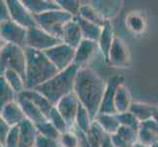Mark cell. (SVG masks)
<instances>
[{
	"instance_id": "obj_1",
	"label": "cell",
	"mask_w": 158,
	"mask_h": 147,
	"mask_svg": "<svg viewBox=\"0 0 158 147\" xmlns=\"http://www.w3.org/2000/svg\"><path fill=\"white\" fill-rule=\"evenodd\" d=\"M106 84L107 81L90 68L84 67L78 71L74 93L81 104L88 110L92 120L99 113Z\"/></svg>"
},
{
	"instance_id": "obj_2",
	"label": "cell",
	"mask_w": 158,
	"mask_h": 147,
	"mask_svg": "<svg viewBox=\"0 0 158 147\" xmlns=\"http://www.w3.org/2000/svg\"><path fill=\"white\" fill-rule=\"evenodd\" d=\"M26 65V89H35L46 83L59 73L49 61L44 52L25 47Z\"/></svg>"
},
{
	"instance_id": "obj_3",
	"label": "cell",
	"mask_w": 158,
	"mask_h": 147,
	"mask_svg": "<svg viewBox=\"0 0 158 147\" xmlns=\"http://www.w3.org/2000/svg\"><path fill=\"white\" fill-rule=\"evenodd\" d=\"M79 69L78 66L73 64L71 67L59 72L55 77L35 89L46 97L53 106H56L63 97L74 93L76 77Z\"/></svg>"
},
{
	"instance_id": "obj_4",
	"label": "cell",
	"mask_w": 158,
	"mask_h": 147,
	"mask_svg": "<svg viewBox=\"0 0 158 147\" xmlns=\"http://www.w3.org/2000/svg\"><path fill=\"white\" fill-rule=\"evenodd\" d=\"M26 51L18 45L5 43L0 49V76L5 71L13 70L20 74L26 81Z\"/></svg>"
},
{
	"instance_id": "obj_5",
	"label": "cell",
	"mask_w": 158,
	"mask_h": 147,
	"mask_svg": "<svg viewBox=\"0 0 158 147\" xmlns=\"http://www.w3.org/2000/svg\"><path fill=\"white\" fill-rule=\"evenodd\" d=\"M34 18L39 28L60 39L62 37L65 25L74 19L73 16L64 12L61 9L50 11V12H46L40 15H35L34 16Z\"/></svg>"
},
{
	"instance_id": "obj_6",
	"label": "cell",
	"mask_w": 158,
	"mask_h": 147,
	"mask_svg": "<svg viewBox=\"0 0 158 147\" xmlns=\"http://www.w3.org/2000/svg\"><path fill=\"white\" fill-rule=\"evenodd\" d=\"M60 43H62L61 39L49 35L37 26L29 29L27 32L26 47L35 49L37 51L45 52L48 49L56 46Z\"/></svg>"
},
{
	"instance_id": "obj_7",
	"label": "cell",
	"mask_w": 158,
	"mask_h": 147,
	"mask_svg": "<svg viewBox=\"0 0 158 147\" xmlns=\"http://www.w3.org/2000/svg\"><path fill=\"white\" fill-rule=\"evenodd\" d=\"M75 52V48L62 42L56 46L48 49L47 51L44 52V54L59 72H62V71L68 69L74 64Z\"/></svg>"
},
{
	"instance_id": "obj_8",
	"label": "cell",
	"mask_w": 158,
	"mask_h": 147,
	"mask_svg": "<svg viewBox=\"0 0 158 147\" xmlns=\"http://www.w3.org/2000/svg\"><path fill=\"white\" fill-rule=\"evenodd\" d=\"M27 32L28 30L16 24L12 20L0 24V35L5 43L25 48L27 45Z\"/></svg>"
},
{
	"instance_id": "obj_9",
	"label": "cell",
	"mask_w": 158,
	"mask_h": 147,
	"mask_svg": "<svg viewBox=\"0 0 158 147\" xmlns=\"http://www.w3.org/2000/svg\"><path fill=\"white\" fill-rule=\"evenodd\" d=\"M7 4L11 20L16 24L27 30L36 27L34 15L26 8L23 2L20 0H7Z\"/></svg>"
},
{
	"instance_id": "obj_10",
	"label": "cell",
	"mask_w": 158,
	"mask_h": 147,
	"mask_svg": "<svg viewBox=\"0 0 158 147\" xmlns=\"http://www.w3.org/2000/svg\"><path fill=\"white\" fill-rule=\"evenodd\" d=\"M130 61L131 56L128 46L119 36L115 35L106 62L115 68H127Z\"/></svg>"
},
{
	"instance_id": "obj_11",
	"label": "cell",
	"mask_w": 158,
	"mask_h": 147,
	"mask_svg": "<svg viewBox=\"0 0 158 147\" xmlns=\"http://www.w3.org/2000/svg\"><path fill=\"white\" fill-rule=\"evenodd\" d=\"M125 79L122 76H114L107 80L106 88L104 95H103V99L100 105L99 113L102 114H117L115 109V96L118 88L121 84H124Z\"/></svg>"
},
{
	"instance_id": "obj_12",
	"label": "cell",
	"mask_w": 158,
	"mask_h": 147,
	"mask_svg": "<svg viewBox=\"0 0 158 147\" xmlns=\"http://www.w3.org/2000/svg\"><path fill=\"white\" fill-rule=\"evenodd\" d=\"M56 109L61 114L62 117L68 124L70 129L75 127L76 117H77L78 110L80 107V101L75 93H71L63 97L56 104Z\"/></svg>"
},
{
	"instance_id": "obj_13",
	"label": "cell",
	"mask_w": 158,
	"mask_h": 147,
	"mask_svg": "<svg viewBox=\"0 0 158 147\" xmlns=\"http://www.w3.org/2000/svg\"><path fill=\"white\" fill-rule=\"evenodd\" d=\"M97 50H99L97 42L89 39H83L80 45L76 48L74 64L79 68L85 67V65L94 57Z\"/></svg>"
},
{
	"instance_id": "obj_14",
	"label": "cell",
	"mask_w": 158,
	"mask_h": 147,
	"mask_svg": "<svg viewBox=\"0 0 158 147\" xmlns=\"http://www.w3.org/2000/svg\"><path fill=\"white\" fill-rule=\"evenodd\" d=\"M90 4L105 21L115 18L123 7L121 0H92Z\"/></svg>"
},
{
	"instance_id": "obj_15",
	"label": "cell",
	"mask_w": 158,
	"mask_h": 147,
	"mask_svg": "<svg viewBox=\"0 0 158 147\" xmlns=\"http://www.w3.org/2000/svg\"><path fill=\"white\" fill-rule=\"evenodd\" d=\"M16 101L21 107L22 111L24 112V115L27 120H29L35 125L47 121L46 116L40 111V109L37 108L34 103L29 100L27 97H25L23 94H18Z\"/></svg>"
},
{
	"instance_id": "obj_16",
	"label": "cell",
	"mask_w": 158,
	"mask_h": 147,
	"mask_svg": "<svg viewBox=\"0 0 158 147\" xmlns=\"http://www.w3.org/2000/svg\"><path fill=\"white\" fill-rule=\"evenodd\" d=\"M110 139L115 147H133L139 142L138 129L120 126L117 132L110 135Z\"/></svg>"
},
{
	"instance_id": "obj_17",
	"label": "cell",
	"mask_w": 158,
	"mask_h": 147,
	"mask_svg": "<svg viewBox=\"0 0 158 147\" xmlns=\"http://www.w3.org/2000/svg\"><path fill=\"white\" fill-rule=\"evenodd\" d=\"M139 142L151 147L158 142V124L153 119L140 123L138 129Z\"/></svg>"
},
{
	"instance_id": "obj_18",
	"label": "cell",
	"mask_w": 158,
	"mask_h": 147,
	"mask_svg": "<svg viewBox=\"0 0 158 147\" xmlns=\"http://www.w3.org/2000/svg\"><path fill=\"white\" fill-rule=\"evenodd\" d=\"M83 39L84 36L83 34H81V28L79 24L77 23V21L74 18L73 20H71L65 25L61 40L65 44L76 49L80 45V43L83 41Z\"/></svg>"
},
{
	"instance_id": "obj_19",
	"label": "cell",
	"mask_w": 158,
	"mask_h": 147,
	"mask_svg": "<svg viewBox=\"0 0 158 147\" xmlns=\"http://www.w3.org/2000/svg\"><path fill=\"white\" fill-rule=\"evenodd\" d=\"M18 126L20 130V147H34L40 134L36 126L27 119Z\"/></svg>"
},
{
	"instance_id": "obj_20",
	"label": "cell",
	"mask_w": 158,
	"mask_h": 147,
	"mask_svg": "<svg viewBox=\"0 0 158 147\" xmlns=\"http://www.w3.org/2000/svg\"><path fill=\"white\" fill-rule=\"evenodd\" d=\"M0 116L3 118L4 121L6 122L11 128L18 126L21 122H23L26 119L24 112L22 111V109L19 106L17 101L11 102L5 106L2 110L0 111Z\"/></svg>"
},
{
	"instance_id": "obj_21",
	"label": "cell",
	"mask_w": 158,
	"mask_h": 147,
	"mask_svg": "<svg viewBox=\"0 0 158 147\" xmlns=\"http://www.w3.org/2000/svg\"><path fill=\"white\" fill-rule=\"evenodd\" d=\"M22 2L34 16L60 10L56 0H22Z\"/></svg>"
},
{
	"instance_id": "obj_22",
	"label": "cell",
	"mask_w": 158,
	"mask_h": 147,
	"mask_svg": "<svg viewBox=\"0 0 158 147\" xmlns=\"http://www.w3.org/2000/svg\"><path fill=\"white\" fill-rule=\"evenodd\" d=\"M129 111L143 123L153 119L155 113L158 111V106L145 102H133Z\"/></svg>"
},
{
	"instance_id": "obj_23",
	"label": "cell",
	"mask_w": 158,
	"mask_h": 147,
	"mask_svg": "<svg viewBox=\"0 0 158 147\" xmlns=\"http://www.w3.org/2000/svg\"><path fill=\"white\" fill-rule=\"evenodd\" d=\"M114 39H115V35H114V31L112 28L111 22L106 21L104 26L102 27L101 35H100L98 41H97L99 51L101 52L103 59H104L105 61H107L108 54H109V51H110V48L112 46Z\"/></svg>"
},
{
	"instance_id": "obj_24",
	"label": "cell",
	"mask_w": 158,
	"mask_h": 147,
	"mask_svg": "<svg viewBox=\"0 0 158 147\" xmlns=\"http://www.w3.org/2000/svg\"><path fill=\"white\" fill-rule=\"evenodd\" d=\"M20 94H23L25 97L28 98L29 100H31L37 108L40 109V111L44 114L46 118H48V115H49L50 111L52 110V108L54 106L48 101L46 97H44L35 89H26Z\"/></svg>"
},
{
	"instance_id": "obj_25",
	"label": "cell",
	"mask_w": 158,
	"mask_h": 147,
	"mask_svg": "<svg viewBox=\"0 0 158 147\" xmlns=\"http://www.w3.org/2000/svg\"><path fill=\"white\" fill-rule=\"evenodd\" d=\"M75 20L77 21V23L80 26L81 34H83V36H84V39H89V40L95 41V42L98 41L101 31H102V27L81 18L80 16L76 17Z\"/></svg>"
},
{
	"instance_id": "obj_26",
	"label": "cell",
	"mask_w": 158,
	"mask_h": 147,
	"mask_svg": "<svg viewBox=\"0 0 158 147\" xmlns=\"http://www.w3.org/2000/svg\"><path fill=\"white\" fill-rule=\"evenodd\" d=\"M132 103H133V99L129 88L125 85V84H121L117 89L115 102H114L116 113L120 114V113L128 112L130 110V107L132 105Z\"/></svg>"
},
{
	"instance_id": "obj_27",
	"label": "cell",
	"mask_w": 158,
	"mask_h": 147,
	"mask_svg": "<svg viewBox=\"0 0 158 147\" xmlns=\"http://www.w3.org/2000/svg\"><path fill=\"white\" fill-rule=\"evenodd\" d=\"M95 121L99 126L105 130V133L109 135L115 133L120 128V123L117 118V114H102L98 113L94 118Z\"/></svg>"
},
{
	"instance_id": "obj_28",
	"label": "cell",
	"mask_w": 158,
	"mask_h": 147,
	"mask_svg": "<svg viewBox=\"0 0 158 147\" xmlns=\"http://www.w3.org/2000/svg\"><path fill=\"white\" fill-rule=\"evenodd\" d=\"M79 16L89 22H91L95 25L103 27L106 23V21L103 19L99 13L91 6L90 1H81V7L80 10Z\"/></svg>"
},
{
	"instance_id": "obj_29",
	"label": "cell",
	"mask_w": 158,
	"mask_h": 147,
	"mask_svg": "<svg viewBox=\"0 0 158 147\" xmlns=\"http://www.w3.org/2000/svg\"><path fill=\"white\" fill-rule=\"evenodd\" d=\"M85 137L88 138L89 142L92 145V147H101L103 142L109 137V134H107L105 130L95 121H94L89 132L85 133Z\"/></svg>"
},
{
	"instance_id": "obj_30",
	"label": "cell",
	"mask_w": 158,
	"mask_h": 147,
	"mask_svg": "<svg viewBox=\"0 0 158 147\" xmlns=\"http://www.w3.org/2000/svg\"><path fill=\"white\" fill-rule=\"evenodd\" d=\"M17 95L3 76H0V111L9 103L16 101Z\"/></svg>"
},
{
	"instance_id": "obj_31",
	"label": "cell",
	"mask_w": 158,
	"mask_h": 147,
	"mask_svg": "<svg viewBox=\"0 0 158 147\" xmlns=\"http://www.w3.org/2000/svg\"><path fill=\"white\" fill-rule=\"evenodd\" d=\"M2 76L17 94H20L26 90V81L23 77L17 72L13 70H7L5 71Z\"/></svg>"
},
{
	"instance_id": "obj_32",
	"label": "cell",
	"mask_w": 158,
	"mask_h": 147,
	"mask_svg": "<svg viewBox=\"0 0 158 147\" xmlns=\"http://www.w3.org/2000/svg\"><path fill=\"white\" fill-rule=\"evenodd\" d=\"M92 122H94V120L91 119L88 110L80 103L78 114H77V117H76L75 127L79 129L81 132H83L84 133H86L89 132V129H90Z\"/></svg>"
},
{
	"instance_id": "obj_33",
	"label": "cell",
	"mask_w": 158,
	"mask_h": 147,
	"mask_svg": "<svg viewBox=\"0 0 158 147\" xmlns=\"http://www.w3.org/2000/svg\"><path fill=\"white\" fill-rule=\"evenodd\" d=\"M126 24L129 30H131L135 34H140L145 30V20L139 13H130L126 19Z\"/></svg>"
},
{
	"instance_id": "obj_34",
	"label": "cell",
	"mask_w": 158,
	"mask_h": 147,
	"mask_svg": "<svg viewBox=\"0 0 158 147\" xmlns=\"http://www.w3.org/2000/svg\"><path fill=\"white\" fill-rule=\"evenodd\" d=\"M48 121H49L54 127L57 129V130L60 133H65L68 130H70L71 129L69 128L68 124L65 121V119L62 117V115L58 112V110L56 109V107L54 106L52 108V110L50 111L49 115H48Z\"/></svg>"
},
{
	"instance_id": "obj_35",
	"label": "cell",
	"mask_w": 158,
	"mask_h": 147,
	"mask_svg": "<svg viewBox=\"0 0 158 147\" xmlns=\"http://www.w3.org/2000/svg\"><path fill=\"white\" fill-rule=\"evenodd\" d=\"M35 126L37 129V132H39V133L42 135V137L50 138V139H54V140H59L60 137H61V133L58 132L57 129L54 127L48 120L43 123L37 124Z\"/></svg>"
},
{
	"instance_id": "obj_36",
	"label": "cell",
	"mask_w": 158,
	"mask_h": 147,
	"mask_svg": "<svg viewBox=\"0 0 158 147\" xmlns=\"http://www.w3.org/2000/svg\"><path fill=\"white\" fill-rule=\"evenodd\" d=\"M60 9L70 14L74 18L78 17L81 7V0H56Z\"/></svg>"
},
{
	"instance_id": "obj_37",
	"label": "cell",
	"mask_w": 158,
	"mask_h": 147,
	"mask_svg": "<svg viewBox=\"0 0 158 147\" xmlns=\"http://www.w3.org/2000/svg\"><path fill=\"white\" fill-rule=\"evenodd\" d=\"M117 118L119 120L120 126L135 129H139L140 122L130 111L117 114Z\"/></svg>"
},
{
	"instance_id": "obj_38",
	"label": "cell",
	"mask_w": 158,
	"mask_h": 147,
	"mask_svg": "<svg viewBox=\"0 0 158 147\" xmlns=\"http://www.w3.org/2000/svg\"><path fill=\"white\" fill-rule=\"evenodd\" d=\"M59 142L61 147H80L79 137L73 129H71L65 133H62Z\"/></svg>"
},
{
	"instance_id": "obj_39",
	"label": "cell",
	"mask_w": 158,
	"mask_h": 147,
	"mask_svg": "<svg viewBox=\"0 0 158 147\" xmlns=\"http://www.w3.org/2000/svg\"><path fill=\"white\" fill-rule=\"evenodd\" d=\"M4 147H20V130L19 126L12 127L5 141Z\"/></svg>"
},
{
	"instance_id": "obj_40",
	"label": "cell",
	"mask_w": 158,
	"mask_h": 147,
	"mask_svg": "<svg viewBox=\"0 0 158 147\" xmlns=\"http://www.w3.org/2000/svg\"><path fill=\"white\" fill-rule=\"evenodd\" d=\"M35 147H61L59 140H54L42 137V135L39 134V137L35 141Z\"/></svg>"
},
{
	"instance_id": "obj_41",
	"label": "cell",
	"mask_w": 158,
	"mask_h": 147,
	"mask_svg": "<svg viewBox=\"0 0 158 147\" xmlns=\"http://www.w3.org/2000/svg\"><path fill=\"white\" fill-rule=\"evenodd\" d=\"M10 12L8 8L7 1L0 0V24H3L5 22L10 21Z\"/></svg>"
},
{
	"instance_id": "obj_42",
	"label": "cell",
	"mask_w": 158,
	"mask_h": 147,
	"mask_svg": "<svg viewBox=\"0 0 158 147\" xmlns=\"http://www.w3.org/2000/svg\"><path fill=\"white\" fill-rule=\"evenodd\" d=\"M10 129H11V127L4 121L3 118L0 116V142L3 145L5 144V141H6Z\"/></svg>"
},
{
	"instance_id": "obj_43",
	"label": "cell",
	"mask_w": 158,
	"mask_h": 147,
	"mask_svg": "<svg viewBox=\"0 0 158 147\" xmlns=\"http://www.w3.org/2000/svg\"><path fill=\"white\" fill-rule=\"evenodd\" d=\"M73 129L76 132V133L78 134L79 139H80V147H92V145L89 142L88 138L85 137V133H84L83 132H81L79 129H77L76 127L73 128Z\"/></svg>"
},
{
	"instance_id": "obj_44",
	"label": "cell",
	"mask_w": 158,
	"mask_h": 147,
	"mask_svg": "<svg viewBox=\"0 0 158 147\" xmlns=\"http://www.w3.org/2000/svg\"><path fill=\"white\" fill-rule=\"evenodd\" d=\"M101 147H115V146H114V144L112 143L111 139H110V135H109V137L106 138V140L104 141V142H103Z\"/></svg>"
},
{
	"instance_id": "obj_45",
	"label": "cell",
	"mask_w": 158,
	"mask_h": 147,
	"mask_svg": "<svg viewBox=\"0 0 158 147\" xmlns=\"http://www.w3.org/2000/svg\"><path fill=\"white\" fill-rule=\"evenodd\" d=\"M133 147H149V146H145V145H143V144H140L139 142H138L137 144H135Z\"/></svg>"
},
{
	"instance_id": "obj_46",
	"label": "cell",
	"mask_w": 158,
	"mask_h": 147,
	"mask_svg": "<svg viewBox=\"0 0 158 147\" xmlns=\"http://www.w3.org/2000/svg\"><path fill=\"white\" fill-rule=\"evenodd\" d=\"M153 120L158 124V111L155 113V115H154V117H153Z\"/></svg>"
},
{
	"instance_id": "obj_47",
	"label": "cell",
	"mask_w": 158,
	"mask_h": 147,
	"mask_svg": "<svg viewBox=\"0 0 158 147\" xmlns=\"http://www.w3.org/2000/svg\"><path fill=\"white\" fill-rule=\"evenodd\" d=\"M4 44H5V42L2 40V39H1V35H0V49H1V47H2Z\"/></svg>"
},
{
	"instance_id": "obj_48",
	"label": "cell",
	"mask_w": 158,
	"mask_h": 147,
	"mask_svg": "<svg viewBox=\"0 0 158 147\" xmlns=\"http://www.w3.org/2000/svg\"><path fill=\"white\" fill-rule=\"evenodd\" d=\"M151 147H158V142H156L155 144H153V145H152Z\"/></svg>"
},
{
	"instance_id": "obj_49",
	"label": "cell",
	"mask_w": 158,
	"mask_h": 147,
	"mask_svg": "<svg viewBox=\"0 0 158 147\" xmlns=\"http://www.w3.org/2000/svg\"><path fill=\"white\" fill-rule=\"evenodd\" d=\"M0 147H4V145H3V144H2L1 142H0Z\"/></svg>"
},
{
	"instance_id": "obj_50",
	"label": "cell",
	"mask_w": 158,
	"mask_h": 147,
	"mask_svg": "<svg viewBox=\"0 0 158 147\" xmlns=\"http://www.w3.org/2000/svg\"><path fill=\"white\" fill-rule=\"evenodd\" d=\"M34 147H35V146H34Z\"/></svg>"
}]
</instances>
